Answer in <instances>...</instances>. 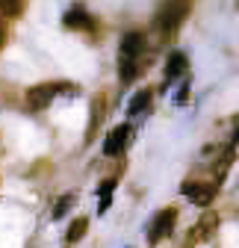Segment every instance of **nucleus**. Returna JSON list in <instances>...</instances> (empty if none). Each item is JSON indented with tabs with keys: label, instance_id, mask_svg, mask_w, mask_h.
Here are the masks:
<instances>
[{
	"label": "nucleus",
	"instance_id": "9b49d317",
	"mask_svg": "<svg viewBox=\"0 0 239 248\" xmlns=\"http://www.w3.org/2000/svg\"><path fill=\"white\" fill-rule=\"evenodd\" d=\"M112 189H115V183H112V180H104V183L98 186V192H101V204H98L101 210H98V213H106V210H109V201H112Z\"/></svg>",
	"mask_w": 239,
	"mask_h": 248
},
{
	"label": "nucleus",
	"instance_id": "0eeeda50",
	"mask_svg": "<svg viewBox=\"0 0 239 248\" xmlns=\"http://www.w3.org/2000/svg\"><path fill=\"white\" fill-rule=\"evenodd\" d=\"M183 195L198 204V207H210L213 195H216V186H207V183H183Z\"/></svg>",
	"mask_w": 239,
	"mask_h": 248
},
{
	"label": "nucleus",
	"instance_id": "6e6552de",
	"mask_svg": "<svg viewBox=\"0 0 239 248\" xmlns=\"http://www.w3.org/2000/svg\"><path fill=\"white\" fill-rule=\"evenodd\" d=\"M62 21H65V27H68V30H95V18L89 15L83 6H74V9H68Z\"/></svg>",
	"mask_w": 239,
	"mask_h": 248
},
{
	"label": "nucleus",
	"instance_id": "4468645a",
	"mask_svg": "<svg viewBox=\"0 0 239 248\" xmlns=\"http://www.w3.org/2000/svg\"><path fill=\"white\" fill-rule=\"evenodd\" d=\"M0 45H3V27H0Z\"/></svg>",
	"mask_w": 239,
	"mask_h": 248
},
{
	"label": "nucleus",
	"instance_id": "39448f33",
	"mask_svg": "<svg viewBox=\"0 0 239 248\" xmlns=\"http://www.w3.org/2000/svg\"><path fill=\"white\" fill-rule=\"evenodd\" d=\"M130 133H133L130 124H118V127H112L109 136H106V142H104V154H106V157H118V154L127 148Z\"/></svg>",
	"mask_w": 239,
	"mask_h": 248
},
{
	"label": "nucleus",
	"instance_id": "f03ea898",
	"mask_svg": "<svg viewBox=\"0 0 239 248\" xmlns=\"http://www.w3.org/2000/svg\"><path fill=\"white\" fill-rule=\"evenodd\" d=\"M62 89H74V86H68V83H39V86H33V89H27L24 104H27V109L42 112L45 107L53 104V98H56Z\"/></svg>",
	"mask_w": 239,
	"mask_h": 248
},
{
	"label": "nucleus",
	"instance_id": "7ed1b4c3",
	"mask_svg": "<svg viewBox=\"0 0 239 248\" xmlns=\"http://www.w3.org/2000/svg\"><path fill=\"white\" fill-rule=\"evenodd\" d=\"M174 222H177V210L174 207H165V210H160L151 222H148V242L151 245H157L160 239H165L171 231H174Z\"/></svg>",
	"mask_w": 239,
	"mask_h": 248
},
{
	"label": "nucleus",
	"instance_id": "20e7f679",
	"mask_svg": "<svg viewBox=\"0 0 239 248\" xmlns=\"http://www.w3.org/2000/svg\"><path fill=\"white\" fill-rule=\"evenodd\" d=\"M186 12H189V6H186V3H165V6H160V9H157L154 24H157L160 33H174V30L180 27V21L186 18Z\"/></svg>",
	"mask_w": 239,
	"mask_h": 248
},
{
	"label": "nucleus",
	"instance_id": "423d86ee",
	"mask_svg": "<svg viewBox=\"0 0 239 248\" xmlns=\"http://www.w3.org/2000/svg\"><path fill=\"white\" fill-rule=\"evenodd\" d=\"M186 68H189V59L183 50H171L168 59H165V86H171L174 80L186 77Z\"/></svg>",
	"mask_w": 239,
	"mask_h": 248
},
{
	"label": "nucleus",
	"instance_id": "f257e3e1",
	"mask_svg": "<svg viewBox=\"0 0 239 248\" xmlns=\"http://www.w3.org/2000/svg\"><path fill=\"white\" fill-rule=\"evenodd\" d=\"M142 59H145V36L139 30H130V33L121 39V47H118V80L124 86L139 77Z\"/></svg>",
	"mask_w": 239,
	"mask_h": 248
},
{
	"label": "nucleus",
	"instance_id": "ddd939ff",
	"mask_svg": "<svg viewBox=\"0 0 239 248\" xmlns=\"http://www.w3.org/2000/svg\"><path fill=\"white\" fill-rule=\"evenodd\" d=\"M233 145H239V130H236V136H233Z\"/></svg>",
	"mask_w": 239,
	"mask_h": 248
},
{
	"label": "nucleus",
	"instance_id": "1a4fd4ad",
	"mask_svg": "<svg viewBox=\"0 0 239 248\" xmlns=\"http://www.w3.org/2000/svg\"><path fill=\"white\" fill-rule=\"evenodd\" d=\"M148 107H151V89H142V92H136V95L130 98V104H127V115L136 118V115H142Z\"/></svg>",
	"mask_w": 239,
	"mask_h": 248
},
{
	"label": "nucleus",
	"instance_id": "9d476101",
	"mask_svg": "<svg viewBox=\"0 0 239 248\" xmlns=\"http://www.w3.org/2000/svg\"><path fill=\"white\" fill-rule=\"evenodd\" d=\"M86 231H89V219H83V216H80V219H74V222H71V228H68L65 239H68V242H80V239L86 236Z\"/></svg>",
	"mask_w": 239,
	"mask_h": 248
},
{
	"label": "nucleus",
	"instance_id": "f8f14e48",
	"mask_svg": "<svg viewBox=\"0 0 239 248\" xmlns=\"http://www.w3.org/2000/svg\"><path fill=\"white\" fill-rule=\"evenodd\" d=\"M74 204H77V198H74L71 192H68V195H62V198L56 201V207H53V219H62V216H65Z\"/></svg>",
	"mask_w": 239,
	"mask_h": 248
}]
</instances>
